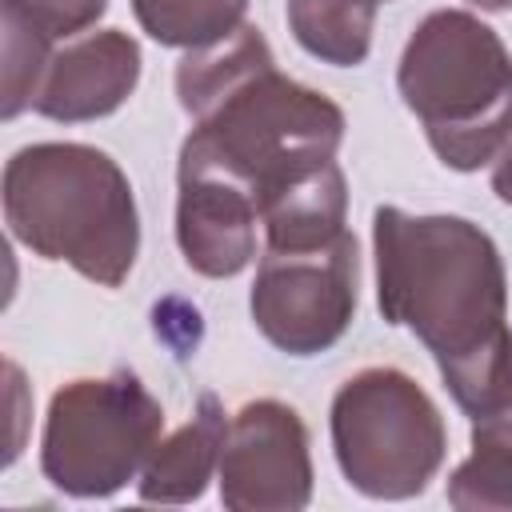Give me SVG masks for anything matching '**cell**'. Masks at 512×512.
<instances>
[{
	"label": "cell",
	"instance_id": "cell-1",
	"mask_svg": "<svg viewBox=\"0 0 512 512\" xmlns=\"http://www.w3.org/2000/svg\"><path fill=\"white\" fill-rule=\"evenodd\" d=\"M372 260L380 316L432 352L456 408L476 420L512 404L508 276L496 240L464 216L380 204Z\"/></svg>",
	"mask_w": 512,
	"mask_h": 512
},
{
	"label": "cell",
	"instance_id": "cell-2",
	"mask_svg": "<svg viewBox=\"0 0 512 512\" xmlns=\"http://www.w3.org/2000/svg\"><path fill=\"white\" fill-rule=\"evenodd\" d=\"M176 100L192 120L184 144L252 184L260 204L332 164L348 128L332 96L280 72L264 32L248 20L180 56Z\"/></svg>",
	"mask_w": 512,
	"mask_h": 512
},
{
	"label": "cell",
	"instance_id": "cell-3",
	"mask_svg": "<svg viewBox=\"0 0 512 512\" xmlns=\"http://www.w3.org/2000/svg\"><path fill=\"white\" fill-rule=\"evenodd\" d=\"M4 220L40 260L76 268L100 288H120L140 256V212L124 168L96 144L36 140L8 156Z\"/></svg>",
	"mask_w": 512,
	"mask_h": 512
},
{
	"label": "cell",
	"instance_id": "cell-4",
	"mask_svg": "<svg viewBox=\"0 0 512 512\" xmlns=\"http://www.w3.org/2000/svg\"><path fill=\"white\" fill-rule=\"evenodd\" d=\"M396 92L452 172H480L512 140V52L468 8H436L412 28Z\"/></svg>",
	"mask_w": 512,
	"mask_h": 512
},
{
	"label": "cell",
	"instance_id": "cell-5",
	"mask_svg": "<svg viewBox=\"0 0 512 512\" xmlns=\"http://www.w3.org/2000/svg\"><path fill=\"white\" fill-rule=\"evenodd\" d=\"M332 456L368 500L420 496L448 456V424L416 376L392 364L352 372L328 408Z\"/></svg>",
	"mask_w": 512,
	"mask_h": 512
},
{
	"label": "cell",
	"instance_id": "cell-6",
	"mask_svg": "<svg viewBox=\"0 0 512 512\" xmlns=\"http://www.w3.org/2000/svg\"><path fill=\"white\" fill-rule=\"evenodd\" d=\"M160 436L164 408L132 368L76 376L48 400L40 472L64 496L108 500L140 476Z\"/></svg>",
	"mask_w": 512,
	"mask_h": 512
},
{
	"label": "cell",
	"instance_id": "cell-7",
	"mask_svg": "<svg viewBox=\"0 0 512 512\" xmlns=\"http://www.w3.org/2000/svg\"><path fill=\"white\" fill-rule=\"evenodd\" d=\"M360 300V252L356 236H340L312 248H264L248 308L260 336L288 356H320L352 328Z\"/></svg>",
	"mask_w": 512,
	"mask_h": 512
},
{
	"label": "cell",
	"instance_id": "cell-8",
	"mask_svg": "<svg viewBox=\"0 0 512 512\" xmlns=\"http://www.w3.org/2000/svg\"><path fill=\"white\" fill-rule=\"evenodd\" d=\"M312 440L304 416L260 396L228 416L220 456V504L232 512H300L312 500Z\"/></svg>",
	"mask_w": 512,
	"mask_h": 512
},
{
	"label": "cell",
	"instance_id": "cell-9",
	"mask_svg": "<svg viewBox=\"0 0 512 512\" xmlns=\"http://www.w3.org/2000/svg\"><path fill=\"white\" fill-rule=\"evenodd\" d=\"M260 196L212 156L180 144L176 160V244L192 272L208 280L240 276L256 260Z\"/></svg>",
	"mask_w": 512,
	"mask_h": 512
},
{
	"label": "cell",
	"instance_id": "cell-10",
	"mask_svg": "<svg viewBox=\"0 0 512 512\" xmlns=\"http://www.w3.org/2000/svg\"><path fill=\"white\" fill-rule=\"evenodd\" d=\"M140 44L124 28H96L56 44L32 112L56 124L112 116L140 84Z\"/></svg>",
	"mask_w": 512,
	"mask_h": 512
},
{
	"label": "cell",
	"instance_id": "cell-11",
	"mask_svg": "<svg viewBox=\"0 0 512 512\" xmlns=\"http://www.w3.org/2000/svg\"><path fill=\"white\" fill-rule=\"evenodd\" d=\"M228 436V412L216 392H200L196 412L152 448L148 464L136 476L144 504H192L208 492V480L220 472Z\"/></svg>",
	"mask_w": 512,
	"mask_h": 512
},
{
	"label": "cell",
	"instance_id": "cell-12",
	"mask_svg": "<svg viewBox=\"0 0 512 512\" xmlns=\"http://www.w3.org/2000/svg\"><path fill=\"white\" fill-rule=\"evenodd\" d=\"M348 220V180L332 160L296 184L272 192L260 204L264 248H312L344 232Z\"/></svg>",
	"mask_w": 512,
	"mask_h": 512
},
{
	"label": "cell",
	"instance_id": "cell-13",
	"mask_svg": "<svg viewBox=\"0 0 512 512\" xmlns=\"http://www.w3.org/2000/svg\"><path fill=\"white\" fill-rule=\"evenodd\" d=\"M376 0H284L296 44L332 68H356L372 52Z\"/></svg>",
	"mask_w": 512,
	"mask_h": 512
},
{
	"label": "cell",
	"instance_id": "cell-14",
	"mask_svg": "<svg viewBox=\"0 0 512 512\" xmlns=\"http://www.w3.org/2000/svg\"><path fill=\"white\" fill-rule=\"evenodd\" d=\"M448 504L460 512L512 508V404L472 420V452L448 476Z\"/></svg>",
	"mask_w": 512,
	"mask_h": 512
},
{
	"label": "cell",
	"instance_id": "cell-15",
	"mask_svg": "<svg viewBox=\"0 0 512 512\" xmlns=\"http://www.w3.org/2000/svg\"><path fill=\"white\" fill-rule=\"evenodd\" d=\"M248 0H132L140 32L160 48H204L244 24Z\"/></svg>",
	"mask_w": 512,
	"mask_h": 512
},
{
	"label": "cell",
	"instance_id": "cell-16",
	"mask_svg": "<svg viewBox=\"0 0 512 512\" xmlns=\"http://www.w3.org/2000/svg\"><path fill=\"white\" fill-rule=\"evenodd\" d=\"M0 28H4V92H0V116L16 120L32 108L44 68L60 40H52L28 12H20L12 0H0Z\"/></svg>",
	"mask_w": 512,
	"mask_h": 512
},
{
	"label": "cell",
	"instance_id": "cell-17",
	"mask_svg": "<svg viewBox=\"0 0 512 512\" xmlns=\"http://www.w3.org/2000/svg\"><path fill=\"white\" fill-rule=\"evenodd\" d=\"M12 4L28 12L52 40H72L108 12V0H12Z\"/></svg>",
	"mask_w": 512,
	"mask_h": 512
},
{
	"label": "cell",
	"instance_id": "cell-18",
	"mask_svg": "<svg viewBox=\"0 0 512 512\" xmlns=\"http://www.w3.org/2000/svg\"><path fill=\"white\" fill-rule=\"evenodd\" d=\"M492 192H496L504 204H512V140H508L504 152L496 156V168H492Z\"/></svg>",
	"mask_w": 512,
	"mask_h": 512
},
{
	"label": "cell",
	"instance_id": "cell-19",
	"mask_svg": "<svg viewBox=\"0 0 512 512\" xmlns=\"http://www.w3.org/2000/svg\"><path fill=\"white\" fill-rule=\"evenodd\" d=\"M472 8H480V12H504V8H512V0H468Z\"/></svg>",
	"mask_w": 512,
	"mask_h": 512
},
{
	"label": "cell",
	"instance_id": "cell-20",
	"mask_svg": "<svg viewBox=\"0 0 512 512\" xmlns=\"http://www.w3.org/2000/svg\"><path fill=\"white\" fill-rule=\"evenodd\" d=\"M376 4H388V0H376Z\"/></svg>",
	"mask_w": 512,
	"mask_h": 512
}]
</instances>
